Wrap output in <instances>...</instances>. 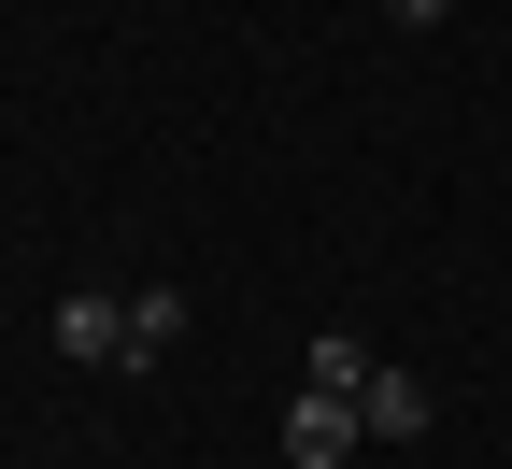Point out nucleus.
<instances>
[{
	"instance_id": "f257e3e1",
	"label": "nucleus",
	"mask_w": 512,
	"mask_h": 469,
	"mask_svg": "<svg viewBox=\"0 0 512 469\" xmlns=\"http://www.w3.org/2000/svg\"><path fill=\"white\" fill-rule=\"evenodd\" d=\"M370 427H356V398H328V384H299L285 398V469H342Z\"/></svg>"
},
{
	"instance_id": "f03ea898",
	"label": "nucleus",
	"mask_w": 512,
	"mask_h": 469,
	"mask_svg": "<svg viewBox=\"0 0 512 469\" xmlns=\"http://www.w3.org/2000/svg\"><path fill=\"white\" fill-rule=\"evenodd\" d=\"M57 356H86V370H128V299L72 285V299H57Z\"/></svg>"
},
{
	"instance_id": "7ed1b4c3",
	"label": "nucleus",
	"mask_w": 512,
	"mask_h": 469,
	"mask_svg": "<svg viewBox=\"0 0 512 469\" xmlns=\"http://www.w3.org/2000/svg\"><path fill=\"white\" fill-rule=\"evenodd\" d=\"M356 427H370V441H413V427H427V384H413V370H370V384H356Z\"/></svg>"
},
{
	"instance_id": "20e7f679",
	"label": "nucleus",
	"mask_w": 512,
	"mask_h": 469,
	"mask_svg": "<svg viewBox=\"0 0 512 469\" xmlns=\"http://www.w3.org/2000/svg\"><path fill=\"white\" fill-rule=\"evenodd\" d=\"M185 342V285H143V299H128V370H157Z\"/></svg>"
},
{
	"instance_id": "39448f33",
	"label": "nucleus",
	"mask_w": 512,
	"mask_h": 469,
	"mask_svg": "<svg viewBox=\"0 0 512 469\" xmlns=\"http://www.w3.org/2000/svg\"><path fill=\"white\" fill-rule=\"evenodd\" d=\"M370 370H384V356H370V342H356V327H328V342H313V384H328V398H356V384H370Z\"/></svg>"
},
{
	"instance_id": "423d86ee",
	"label": "nucleus",
	"mask_w": 512,
	"mask_h": 469,
	"mask_svg": "<svg viewBox=\"0 0 512 469\" xmlns=\"http://www.w3.org/2000/svg\"><path fill=\"white\" fill-rule=\"evenodd\" d=\"M384 15H399V29H441V15H456V0H384Z\"/></svg>"
}]
</instances>
